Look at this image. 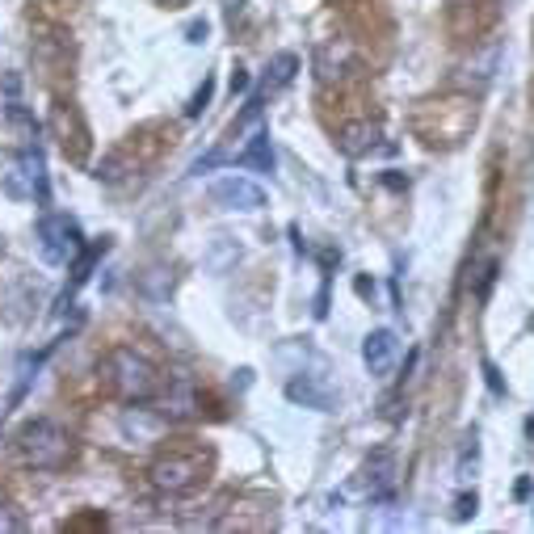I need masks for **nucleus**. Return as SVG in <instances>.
Here are the masks:
<instances>
[{
    "label": "nucleus",
    "instance_id": "obj_9",
    "mask_svg": "<svg viewBox=\"0 0 534 534\" xmlns=\"http://www.w3.org/2000/svg\"><path fill=\"white\" fill-rule=\"evenodd\" d=\"M396 358H400V337L392 333V328H375V333L362 341V362H366L371 375L383 379L396 366Z\"/></svg>",
    "mask_w": 534,
    "mask_h": 534
},
{
    "label": "nucleus",
    "instance_id": "obj_19",
    "mask_svg": "<svg viewBox=\"0 0 534 534\" xmlns=\"http://www.w3.org/2000/svg\"><path fill=\"white\" fill-rule=\"evenodd\" d=\"M26 530V518L9 505H0V534H22Z\"/></svg>",
    "mask_w": 534,
    "mask_h": 534
},
{
    "label": "nucleus",
    "instance_id": "obj_2",
    "mask_svg": "<svg viewBox=\"0 0 534 534\" xmlns=\"http://www.w3.org/2000/svg\"><path fill=\"white\" fill-rule=\"evenodd\" d=\"M101 375H106V387L122 400V404H143V400H152L156 396V366L152 358H143L139 349L131 345H118L106 354V366H101Z\"/></svg>",
    "mask_w": 534,
    "mask_h": 534
},
{
    "label": "nucleus",
    "instance_id": "obj_20",
    "mask_svg": "<svg viewBox=\"0 0 534 534\" xmlns=\"http://www.w3.org/2000/svg\"><path fill=\"white\" fill-rule=\"evenodd\" d=\"M9 122H13V127L22 131L26 139H34V131H38V127H34V114H26L22 106H9Z\"/></svg>",
    "mask_w": 534,
    "mask_h": 534
},
{
    "label": "nucleus",
    "instance_id": "obj_14",
    "mask_svg": "<svg viewBox=\"0 0 534 534\" xmlns=\"http://www.w3.org/2000/svg\"><path fill=\"white\" fill-rule=\"evenodd\" d=\"M135 286H139V295H148V299H169L173 295V270H169V265H148V270H143V274H135Z\"/></svg>",
    "mask_w": 534,
    "mask_h": 534
},
{
    "label": "nucleus",
    "instance_id": "obj_12",
    "mask_svg": "<svg viewBox=\"0 0 534 534\" xmlns=\"http://www.w3.org/2000/svg\"><path fill=\"white\" fill-rule=\"evenodd\" d=\"M240 169H257V173H274V143L265 127H253V135L244 139V148L236 152Z\"/></svg>",
    "mask_w": 534,
    "mask_h": 534
},
{
    "label": "nucleus",
    "instance_id": "obj_13",
    "mask_svg": "<svg viewBox=\"0 0 534 534\" xmlns=\"http://www.w3.org/2000/svg\"><path fill=\"white\" fill-rule=\"evenodd\" d=\"M379 127H375V122H349V127L337 135V148L345 152V156H366V152H371L375 148V143H379Z\"/></svg>",
    "mask_w": 534,
    "mask_h": 534
},
{
    "label": "nucleus",
    "instance_id": "obj_6",
    "mask_svg": "<svg viewBox=\"0 0 534 534\" xmlns=\"http://www.w3.org/2000/svg\"><path fill=\"white\" fill-rule=\"evenodd\" d=\"M211 202L223 207V211H261L265 207V190L249 177L228 173V177L211 181Z\"/></svg>",
    "mask_w": 534,
    "mask_h": 534
},
{
    "label": "nucleus",
    "instance_id": "obj_25",
    "mask_svg": "<svg viewBox=\"0 0 534 534\" xmlns=\"http://www.w3.org/2000/svg\"><path fill=\"white\" fill-rule=\"evenodd\" d=\"M169 5H190V0H169Z\"/></svg>",
    "mask_w": 534,
    "mask_h": 534
},
{
    "label": "nucleus",
    "instance_id": "obj_17",
    "mask_svg": "<svg viewBox=\"0 0 534 534\" xmlns=\"http://www.w3.org/2000/svg\"><path fill=\"white\" fill-rule=\"evenodd\" d=\"M476 463H480V442H476V434H467V446H463V455H459V480L476 476Z\"/></svg>",
    "mask_w": 534,
    "mask_h": 534
},
{
    "label": "nucleus",
    "instance_id": "obj_24",
    "mask_svg": "<svg viewBox=\"0 0 534 534\" xmlns=\"http://www.w3.org/2000/svg\"><path fill=\"white\" fill-rule=\"evenodd\" d=\"M244 89H249V72L236 68V72H232V97H236V93H244Z\"/></svg>",
    "mask_w": 534,
    "mask_h": 534
},
{
    "label": "nucleus",
    "instance_id": "obj_8",
    "mask_svg": "<svg viewBox=\"0 0 534 534\" xmlns=\"http://www.w3.org/2000/svg\"><path fill=\"white\" fill-rule=\"evenodd\" d=\"M286 396H291L295 404L303 408H316V413H333V404H337V387L328 383L324 375H303L286 383Z\"/></svg>",
    "mask_w": 534,
    "mask_h": 534
},
{
    "label": "nucleus",
    "instance_id": "obj_21",
    "mask_svg": "<svg viewBox=\"0 0 534 534\" xmlns=\"http://www.w3.org/2000/svg\"><path fill=\"white\" fill-rule=\"evenodd\" d=\"M476 492H463V497L455 501V522H467V518H476Z\"/></svg>",
    "mask_w": 534,
    "mask_h": 534
},
{
    "label": "nucleus",
    "instance_id": "obj_7",
    "mask_svg": "<svg viewBox=\"0 0 534 534\" xmlns=\"http://www.w3.org/2000/svg\"><path fill=\"white\" fill-rule=\"evenodd\" d=\"M198 404H202L198 387H194L190 379H173V383L160 392L156 413H160L164 421H190V417H198Z\"/></svg>",
    "mask_w": 534,
    "mask_h": 534
},
{
    "label": "nucleus",
    "instance_id": "obj_11",
    "mask_svg": "<svg viewBox=\"0 0 534 534\" xmlns=\"http://www.w3.org/2000/svg\"><path fill=\"white\" fill-rule=\"evenodd\" d=\"M362 484H366V497L371 501H387L396 488V455L392 450H375L362 467Z\"/></svg>",
    "mask_w": 534,
    "mask_h": 534
},
{
    "label": "nucleus",
    "instance_id": "obj_22",
    "mask_svg": "<svg viewBox=\"0 0 534 534\" xmlns=\"http://www.w3.org/2000/svg\"><path fill=\"white\" fill-rule=\"evenodd\" d=\"M186 43H194V47L207 43V22H190V26H186Z\"/></svg>",
    "mask_w": 534,
    "mask_h": 534
},
{
    "label": "nucleus",
    "instance_id": "obj_3",
    "mask_svg": "<svg viewBox=\"0 0 534 534\" xmlns=\"http://www.w3.org/2000/svg\"><path fill=\"white\" fill-rule=\"evenodd\" d=\"M0 190L17 202H47V160L38 148H22L0 160Z\"/></svg>",
    "mask_w": 534,
    "mask_h": 534
},
{
    "label": "nucleus",
    "instance_id": "obj_15",
    "mask_svg": "<svg viewBox=\"0 0 534 534\" xmlns=\"http://www.w3.org/2000/svg\"><path fill=\"white\" fill-rule=\"evenodd\" d=\"M295 72H299V55H295V51H278V55L270 59V68H265V93L286 89V85L295 80Z\"/></svg>",
    "mask_w": 534,
    "mask_h": 534
},
{
    "label": "nucleus",
    "instance_id": "obj_18",
    "mask_svg": "<svg viewBox=\"0 0 534 534\" xmlns=\"http://www.w3.org/2000/svg\"><path fill=\"white\" fill-rule=\"evenodd\" d=\"M211 97H215V76H202V89L194 93V101L186 106V118H202V110L211 106Z\"/></svg>",
    "mask_w": 534,
    "mask_h": 534
},
{
    "label": "nucleus",
    "instance_id": "obj_23",
    "mask_svg": "<svg viewBox=\"0 0 534 534\" xmlns=\"http://www.w3.org/2000/svg\"><path fill=\"white\" fill-rule=\"evenodd\" d=\"M484 379H488V387H492V392H497V396H505V383H501V375H497V366H492V362H484Z\"/></svg>",
    "mask_w": 534,
    "mask_h": 534
},
{
    "label": "nucleus",
    "instance_id": "obj_4",
    "mask_svg": "<svg viewBox=\"0 0 534 534\" xmlns=\"http://www.w3.org/2000/svg\"><path fill=\"white\" fill-rule=\"evenodd\" d=\"M38 253L51 265H72L85 253V236L72 215H43L38 219Z\"/></svg>",
    "mask_w": 534,
    "mask_h": 534
},
{
    "label": "nucleus",
    "instance_id": "obj_5",
    "mask_svg": "<svg viewBox=\"0 0 534 534\" xmlns=\"http://www.w3.org/2000/svg\"><path fill=\"white\" fill-rule=\"evenodd\" d=\"M148 480L156 492H169V497H181L202 480V459L198 455H160L148 467Z\"/></svg>",
    "mask_w": 534,
    "mask_h": 534
},
{
    "label": "nucleus",
    "instance_id": "obj_16",
    "mask_svg": "<svg viewBox=\"0 0 534 534\" xmlns=\"http://www.w3.org/2000/svg\"><path fill=\"white\" fill-rule=\"evenodd\" d=\"M160 425H164V417H160V413H156V417H148L143 408H135V413L122 417V429H127V434H156Z\"/></svg>",
    "mask_w": 534,
    "mask_h": 534
},
{
    "label": "nucleus",
    "instance_id": "obj_10",
    "mask_svg": "<svg viewBox=\"0 0 534 534\" xmlns=\"http://www.w3.org/2000/svg\"><path fill=\"white\" fill-rule=\"evenodd\" d=\"M501 55H505V43H488L484 51H476V55H471L467 59V64L459 68L463 76H459V85L463 89H488L492 85V80H497V68H501Z\"/></svg>",
    "mask_w": 534,
    "mask_h": 534
},
{
    "label": "nucleus",
    "instance_id": "obj_1",
    "mask_svg": "<svg viewBox=\"0 0 534 534\" xmlns=\"http://www.w3.org/2000/svg\"><path fill=\"white\" fill-rule=\"evenodd\" d=\"M72 455H76V442L59 421L38 417L17 429V459L30 471H59L72 463Z\"/></svg>",
    "mask_w": 534,
    "mask_h": 534
}]
</instances>
